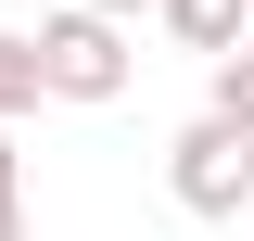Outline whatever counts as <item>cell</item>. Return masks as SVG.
Instances as JSON below:
<instances>
[{"instance_id":"6da1fadb","label":"cell","mask_w":254,"mask_h":241,"mask_svg":"<svg viewBox=\"0 0 254 241\" xmlns=\"http://www.w3.org/2000/svg\"><path fill=\"white\" fill-rule=\"evenodd\" d=\"M26 63H38V102H127V76H140L127 26H89V13H51L26 38Z\"/></svg>"},{"instance_id":"7a4b0ae2","label":"cell","mask_w":254,"mask_h":241,"mask_svg":"<svg viewBox=\"0 0 254 241\" xmlns=\"http://www.w3.org/2000/svg\"><path fill=\"white\" fill-rule=\"evenodd\" d=\"M165 190H178V216H254V140H229L216 115H190L178 140H165Z\"/></svg>"},{"instance_id":"3957f363","label":"cell","mask_w":254,"mask_h":241,"mask_svg":"<svg viewBox=\"0 0 254 241\" xmlns=\"http://www.w3.org/2000/svg\"><path fill=\"white\" fill-rule=\"evenodd\" d=\"M242 13H254V0H153V26L178 38V51H203V63L242 51Z\"/></svg>"},{"instance_id":"277c9868","label":"cell","mask_w":254,"mask_h":241,"mask_svg":"<svg viewBox=\"0 0 254 241\" xmlns=\"http://www.w3.org/2000/svg\"><path fill=\"white\" fill-rule=\"evenodd\" d=\"M203 115H216L229 140H254V51H229L216 76H203Z\"/></svg>"},{"instance_id":"5b68a950","label":"cell","mask_w":254,"mask_h":241,"mask_svg":"<svg viewBox=\"0 0 254 241\" xmlns=\"http://www.w3.org/2000/svg\"><path fill=\"white\" fill-rule=\"evenodd\" d=\"M13 115H38V63H26V38L0 26V127H13Z\"/></svg>"},{"instance_id":"8992f818","label":"cell","mask_w":254,"mask_h":241,"mask_svg":"<svg viewBox=\"0 0 254 241\" xmlns=\"http://www.w3.org/2000/svg\"><path fill=\"white\" fill-rule=\"evenodd\" d=\"M26 229V152H13V127H0V241Z\"/></svg>"},{"instance_id":"52a82bcc","label":"cell","mask_w":254,"mask_h":241,"mask_svg":"<svg viewBox=\"0 0 254 241\" xmlns=\"http://www.w3.org/2000/svg\"><path fill=\"white\" fill-rule=\"evenodd\" d=\"M64 13H89V26H140L153 0H64Z\"/></svg>"},{"instance_id":"ba28073f","label":"cell","mask_w":254,"mask_h":241,"mask_svg":"<svg viewBox=\"0 0 254 241\" xmlns=\"http://www.w3.org/2000/svg\"><path fill=\"white\" fill-rule=\"evenodd\" d=\"M242 51H254V13H242Z\"/></svg>"},{"instance_id":"9c48e42d","label":"cell","mask_w":254,"mask_h":241,"mask_svg":"<svg viewBox=\"0 0 254 241\" xmlns=\"http://www.w3.org/2000/svg\"><path fill=\"white\" fill-rule=\"evenodd\" d=\"M13 241H26V229H13Z\"/></svg>"}]
</instances>
